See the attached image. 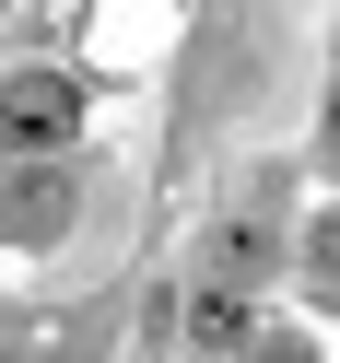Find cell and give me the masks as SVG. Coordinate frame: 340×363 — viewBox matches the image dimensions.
<instances>
[{
    "instance_id": "obj_1",
    "label": "cell",
    "mask_w": 340,
    "mask_h": 363,
    "mask_svg": "<svg viewBox=\"0 0 340 363\" xmlns=\"http://www.w3.org/2000/svg\"><path fill=\"white\" fill-rule=\"evenodd\" d=\"M71 129H82V82H59V71L0 82V141H12V152H59Z\"/></svg>"
},
{
    "instance_id": "obj_2",
    "label": "cell",
    "mask_w": 340,
    "mask_h": 363,
    "mask_svg": "<svg viewBox=\"0 0 340 363\" xmlns=\"http://www.w3.org/2000/svg\"><path fill=\"white\" fill-rule=\"evenodd\" d=\"M188 340H199V352H246V281H212V293H199V305H188Z\"/></svg>"
},
{
    "instance_id": "obj_3",
    "label": "cell",
    "mask_w": 340,
    "mask_h": 363,
    "mask_svg": "<svg viewBox=\"0 0 340 363\" xmlns=\"http://www.w3.org/2000/svg\"><path fill=\"white\" fill-rule=\"evenodd\" d=\"M212 269H223V281H258V269H270V235H258V223H235V235L212 246Z\"/></svg>"
},
{
    "instance_id": "obj_4",
    "label": "cell",
    "mask_w": 340,
    "mask_h": 363,
    "mask_svg": "<svg viewBox=\"0 0 340 363\" xmlns=\"http://www.w3.org/2000/svg\"><path fill=\"white\" fill-rule=\"evenodd\" d=\"M59 223H71V188H24L12 199V235H59Z\"/></svg>"
},
{
    "instance_id": "obj_5",
    "label": "cell",
    "mask_w": 340,
    "mask_h": 363,
    "mask_svg": "<svg viewBox=\"0 0 340 363\" xmlns=\"http://www.w3.org/2000/svg\"><path fill=\"white\" fill-rule=\"evenodd\" d=\"M305 258H317V293H340V223H317V235H305Z\"/></svg>"
},
{
    "instance_id": "obj_6",
    "label": "cell",
    "mask_w": 340,
    "mask_h": 363,
    "mask_svg": "<svg viewBox=\"0 0 340 363\" xmlns=\"http://www.w3.org/2000/svg\"><path fill=\"white\" fill-rule=\"evenodd\" d=\"M329 141H340V94H329Z\"/></svg>"
}]
</instances>
